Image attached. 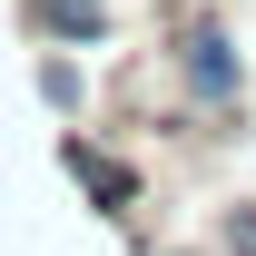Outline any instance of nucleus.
Returning <instances> with one entry per match:
<instances>
[{"label": "nucleus", "instance_id": "nucleus-1", "mask_svg": "<svg viewBox=\"0 0 256 256\" xmlns=\"http://www.w3.org/2000/svg\"><path fill=\"white\" fill-rule=\"evenodd\" d=\"M168 69H178L188 118H236V108H246V50H236V30H226L217 10L178 20V40H168Z\"/></svg>", "mask_w": 256, "mask_h": 256}, {"label": "nucleus", "instance_id": "nucleus-2", "mask_svg": "<svg viewBox=\"0 0 256 256\" xmlns=\"http://www.w3.org/2000/svg\"><path fill=\"white\" fill-rule=\"evenodd\" d=\"M60 178L89 197L98 217H128V207H138V168H128V158H108L89 128H60Z\"/></svg>", "mask_w": 256, "mask_h": 256}, {"label": "nucleus", "instance_id": "nucleus-3", "mask_svg": "<svg viewBox=\"0 0 256 256\" xmlns=\"http://www.w3.org/2000/svg\"><path fill=\"white\" fill-rule=\"evenodd\" d=\"M20 20H30L40 50H98V40L118 30V10H108V0H20Z\"/></svg>", "mask_w": 256, "mask_h": 256}, {"label": "nucleus", "instance_id": "nucleus-4", "mask_svg": "<svg viewBox=\"0 0 256 256\" xmlns=\"http://www.w3.org/2000/svg\"><path fill=\"white\" fill-rule=\"evenodd\" d=\"M30 89L50 98L60 118H79V108H89V79H79V50H40V60H30Z\"/></svg>", "mask_w": 256, "mask_h": 256}, {"label": "nucleus", "instance_id": "nucleus-5", "mask_svg": "<svg viewBox=\"0 0 256 256\" xmlns=\"http://www.w3.org/2000/svg\"><path fill=\"white\" fill-rule=\"evenodd\" d=\"M217 256H256V197H226L217 207Z\"/></svg>", "mask_w": 256, "mask_h": 256}]
</instances>
